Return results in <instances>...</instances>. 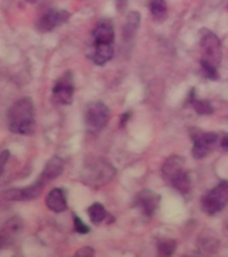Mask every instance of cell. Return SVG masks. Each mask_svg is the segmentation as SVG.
Instances as JSON below:
<instances>
[{"label":"cell","mask_w":228,"mask_h":257,"mask_svg":"<svg viewBox=\"0 0 228 257\" xmlns=\"http://www.w3.org/2000/svg\"><path fill=\"white\" fill-rule=\"evenodd\" d=\"M8 127L15 134L28 136L35 128V108L30 98H20L7 112Z\"/></svg>","instance_id":"cell-1"},{"label":"cell","mask_w":228,"mask_h":257,"mask_svg":"<svg viewBox=\"0 0 228 257\" xmlns=\"http://www.w3.org/2000/svg\"><path fill=\"white\" fill-rule=\"evenodd\" d=\"M116 176V169L104 158H92L86 161L82 170V180L92 188H101L109 184Z\"/></svg>","instance_id":"cell-2"},{"label":"cell","mask_w":228,"mask_h":257,"mask_svg":"<svg viewBox=\"0 0 228 257\" xmlns=\"http://www.w3.org/2000/svg\"><path fill=\"white\" fill-rule=\"evenodd\" d=\"M163 177L173 189L180 194H188L191 190V180L184 170V160L179 156L169 157L163 165Z\"/></svg>","instance_id":"cell-3"},{"label":"cell","mask_w":228,"mask_h":257,"mask_svg":"<svg viewBox=\"0 0 228 257\" xmlns=\"http://www.w3.org/2000/svg\"><path fill=\"white\" fill-rule=\"evenodd\" d=\"M228 204V181H221L211 189L209 192H207L204 196L201 197L200 206L201 210L208 214V216H213L220 210L227 206Z\"/></svg>","instance_id":"cell-4"},{"label":"cell","mask_w":228,"mask_h":257,"mask_svg":"<svg viewBox=\"0 0 228 257\" xmlns=\"http://www.w3.org/2000/svg\"><path fill=\"white\" fill-rule=\"evenodd\" d=\"M200 50L201 62H207L219 67L221 62L220 40L212 31L203 28L200 31Z\"/></svg>","instance_id":"cell-5"},{"label":"cell","mask_w":228,"mask_h":257,"mask_svg":"<svg viewBox=\"0 0 228 257\" xmlns=\"http://www.w3.org/2000/svg\"><path fill=\"white\" fill-rule=\"evenodd\" d=\"M74 78L71 71H66L60 75L52 87L51 100L55 106H67L72 103L74 96Z\"/></svg>","instance_id":"cell-6"},{"label":"cell","mask_w":228,"mask_h":257,"mask_svg":"<svg viewBox=\"0 0 228 257\" xmlns=\"http://www.w3.org/2000/svg\"><path fill=\"white\" fill-rule=\"evenodd\" d=\"M109 115L110 112H109L108 106L104 102L96 100V102H90L86 106L85 122L90 130H101L109 122Z\"/></svg>","instance_id":"cell-7"},{"label":"cell","mask_w":228,"mask_h":257,"mask_svg":"<svg viewBox=\"0 0 228 257\" xmlns=\"http://www.w3.org/2000/svg\"><path fill=\"white\" fill-rule=\"evenodd\" d=\"M193 148H192V156L196 160H201L209 156L213 152V149L216 148L217 137L216 133H199L197 132L193 136Z\"/></svg>","instance_id":"cell-8"},{"label":"cell","mask_w":228,"mask_h":257,"mask_svg":"<svg viewBox=\"0 0 228 257\" xmlns=\"http://www.w3.org/2000/svg\"><path fill=\"white\" fill-rule=\"evenodd\" d=\"M46 182L38 178L30 186L26 188H12L8 189L4 192V197L10 201H31L35 200L36 197L40 196V193L43 192V189L46 188Z\"/></svg>","instance_id":"cell-9"},{"label":"cell","mask_w":228,"mask_h":257,"mask_svg":"<svg viewBox=\"0 0 228 257\" xmlns=\"http://www.w3.org/2000/svg\"><path fill=\"white\" fill-rule=\"evenodd\" d=\"M68 18L70 14L66 10H47L36 22V28L40 32H50L54 28L66 23Z\"/></svg>","instance_id":"cell-10"},{"label":"cell","mask_w":228,"mask_h":257,"mask_svg":"<svg viewBox=\"0 0 228 257\" xmlns=\"http://www.w3.org/2000/svg\"><path fill=\"white\" fill-rule=\"evenodd\" d=\"M159 204H160V196L149 189H142L141 192L137 193L136 200H134V205L140 209V212L148 217L155 214L156 209L159 208Z\"/></svg>","instance_id":"cell-11"},{"label":"cell","mask_w":228,"mask_h":257,"mask_svg":"<svg viewBox=\"0 0 228 257\" xmlns=\"http://www.w3.org/2000/svg\"><path fill=\"white\" fill-rule=\"evenodd\" d=\"M22 228H23V221L19 217H12L0 228V250L15 240Z\"/></svg>","instance_id":"cell-12"},{"label":"cell","mask_w":228,"mask_h":257,"mask_svg":"<svg viewBox=\"0 0 228 257\" xmlns=\"http://www.w3.org/2000/svg\"><path fill=\"white\" fill-rule=\"evenodd\" d=\"M92 43L113 44L114 43V27L110 20H100L93 30Z\"/></svg>","instance_id":"cell-13"},{"label":"cell","mask_w":228,"mask_h":257,"mask_svg":"<svg viewBox=\"0 0 228 257\" xmlns=\"http://www.w3.org/2000/svg\"><path fill=\"white\" fill-rule=\"evenodd\" d=\"M114 48L113 44H100V43H90L88 55L89 58L97 64V66H104L113 58Z\"/></svg>","instance_id":"cell-14"},{"label":"cell","mask_w":228,"mask_h":257,"mask_svg":"<svg viewBox=\"0 0 228 257\" xmlns=\"http://www.w3.org/2000/svg\"><path fill=\"white\" fill-rule=\"evenodd\" d=\"M63 168H64L63 160H62L60 157H52L51 160L48 161L47 164H46V166H44L43 172H42L39 178L43 181V182L48 184V182H51V181H54L55 178H58V177L62 174Z\"/></svg>","instance_id":"cell-15"},{"label":"cell","mask_w":228,"mask_h":257,"mask_svg":"<svg viewBox=\"0 0 228 257\" xmlns=\"http://www.w3.org/2000/svg\"><path fill=\"white\" fill-rule=\"evenodd\" d=\"M46 205H47V208L50 210H52V212H64L67 209V201H66L63 189H52L51 192L47 194V197H46Z\"/></svg>","instance_id":"cell-16"},{"label":"cell","mask_w":228,"mask_h":257,"mask_svg":"<svg viewBox=\"0 0 228 257\" xmlns=\"http://www.w3.org/2000/svg\"><path fill=\"white\" fill-rule=\"evenodd\" d=\"M141 16L137 11H130L129 12L128 18H126V23H125L124 27V39L126 42H129L130 39H133V36L136 35L137 30H138V26H140Z\"/></svg>","instance_id":"cell-17"},{"label":"cell","mask_w":228,"mask_h":257,"mask_svg":"<svg viewBox=\"0 0 228 257\" xmlns=\"http://www.w3.org/2000/svg\"><path fill=\"white\" fill-rule=\"evenodd\" d=\"M167 2L165 0H150L149 2V11L150 15L153 16V19L156 20H164L167 16Z\"/></svg>","instance_id":"cell-18"},{"label":"cell","mask_w":228,"mask_h":257,"mask_svg":"<svg viewBox=\"0 0 228 257\" xmlns=\"http://www.w3.org/2000/svg\"><path fill=\"white\" fill-rule=\"evenodd\" d=\"M88 213L89 217H90V221L96 225L101 224L108 217V213L105 210L104 205L100 204V202H94L93 205H90L88 209Z\"/></svg>","instance_id":"cell-19"},{"label":"cell","mask_w":228,"mask_h":257,"mask_svg":"<svg viewBox=\"0 0 228 257\" xmlns=\"http://www.w3.org/2000/svg\"><path fill=\"white\" fill-rule=\"evenodd\" d=\"M192 106L195 108V111L197 114H200V115H209V114L213 112L212 104L209 103L208 100H195Z\"/></svg>","instance_id":"cell-20"},{"label":"cell","mask_w":228,"mask_h":257,"mask_svg":"<svg viewBox=\"0 0 228 257\" xmlns=\"http://www.w3.org/2000/svg\"><path fill=\"white\" fill-rule=\"evenodd\" d=\"M176 250V241L164 240L159 244V253L163 256H172Z\"/></svg>","instance_id":"cell-21"},{"label":"cell","mask_w":228,"mask_h":257,"mask_svg":"<svg viewBox=\"0 0 228 257\" xmlns=\"http://www.w3.org/2000/svg\"><path fill=\"white\" fill-rule=\"evenodd\" d=\"M201 68H203V72H204V75L207 78L212 80H216L219 79V71H217V67L216 66H213L211 63H207V62H201Z\"/></svg>","instance_id":"cell-22"},{"label":"cell","mask_w":228,"mask_h":257,"mask_svg":"<svg viewBox=\"0 0 228 257\" xmlns=\"http://www.w3.org/2000/svg\"><path fill=\"white\" fill-rule=\"evenodd\" d=\"M74 230L80 234H86V233L90 232V228L81 220L80 217L74 216Z\"/></svg>","instance_id":"cell-23"},{"label":"cell","mask_w":228,"mask_h":257,"mask_svg":"<svg viewBox=\"0 0 228 257\" xmlns=\"http://www.w3.org/2000/svg\"><path fill=\"white\" fill-rule=\"evenodd\" d=\"M10 156H11V153L7 149L0 153V176L4 173V169H6V165H7L8 160H10Z\"/></svg>","instance_id":"cell-24"},{"label":"cell","mask_w":228,"mask_h":257,"mask_svg":"<svg viewBox=\"0 0 228 257\" xmlns=\"http://www.w3.org/2000/svg\"><path fill=\"white\" fill-rule=\"evenodd\" d=\"M94 254V250H93L90 246H82L80 250H77L75 256H82V257H88V256H93Z\"/></svg>","instance_id":"cell-25"},{"label":"cell","mask_w":228,"mask_h":257,"mask_svg":"<svg viewBox=\"0 0 228 257\" xmlns=\"http://www.w3.org/2000/svg\"><path fill=\"white\" fill-rule=\"evenodd\" d=\"M220 146H221V149H223V150L228 152V134H225V136L221 138Z\"/></svg>","instance_id":"cell-26"},{"label":"cell","mask_w":228,"mask_h":257,"mask_svg":"<svg viewBox=\"0 0 228 257\" xmlns=\"http://www.w3.org/2000/svg\"><path fill=\"white\" fill-rule=\"evenodd\" d=\"M117 6L120 11H124V8L126 7V0H117Z\"/></svg>","instance_id":"cell-27"},{"label":"cell","mask_w":228,"mask_h":257,"mask_svg":"<svg viewBox=\"0 0 228 257\" xmlns=\"http://www.w3.org/2000/svg\"><path fill=\"white\" fill-rule=\"evenodd\" d=\"M130 115H132L130 112H126V114H124V115H122V122H121V124H122V126H124L125 122L129 119V116H130Z\"/></svg>","instance_id":"cell-28"}]
</instances>
